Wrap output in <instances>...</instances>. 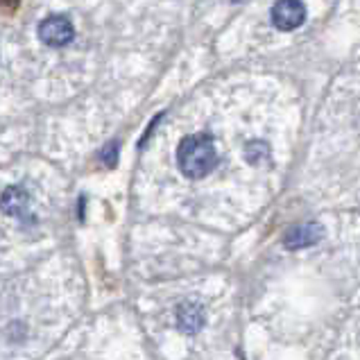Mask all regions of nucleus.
Listing matches in <instances>:
<instances>
[{"instance_id":"obj_2","label":"nucleus","mask_w":360,"mask_h":360,"mask_svg":"<svg viewBox=\"0 0 360 360\" xmlns=\"http://www.w3.org/2000/svg\"><path fill=\"white\" fill-rule=\"evenodd\" d=\"M75 37L73 23L66 16H48L44 23L39 25V39L50 48H59L70 44Z\"/></svg>"},{"instance_id":"obj_7","label":"nucleus","mask_w":360,"mask_h":360,"mask_svg":"<svg viewBox=\"0 0 360 360\" xmlns=\"http://www.w3.org/2000/svg\"><path fill=\"white\" fill-rule=\"evenodd\" d=\"M265 154H267V148L263 146L261 141L250 143V146H247V150H245V157H247V161H250V163H259L265 157Z\"/></svg>"},{"instance_id":"obj_10","label":"nucleus","mask_w":360,"mask_h":360,"mask_svg":"<svg viewBox=\"0 0 360 360\" xmlns=\"http://www.w3.org/2000/svg\"><path fill=\"white\" fill-rule=\"evenodd\" d=\"M233 3H238V0H233Z\"/></svg>"},{"instance_id":"obj_6","label":"nucleus","mask_w":360,"mask_h":360,"mask_svg":"<svg viewBox=\"0 0 360 360\" xmlns=\"http://www.w3.org/2000/svg\"><path fill=\"white\" fill-rule=\"evenodd\" d=\"M27 207H30V195L20 186H9L3 193V198H0V209H3L7 215H14V218L23 215L27 211Z\"/></svg>"},{"instance_id":"obj_8","label":"nucleus","mask_w":360,"mask_h":360,"mask_svg":"<svg viewBox=\"0 0 360 360\" xmlns=\"http://www.w3.org/2000/svg\"><path fill=\"white\" fill-rule=\"evenodd\" d=\"M116 159H118V146H107L105 148V152H102V161H105V166H109V168H114L116 166Z\"/></svg>"},{"instance_id":"obj_4","label":"nucleus","mask_w":360,"mask_h":360,"mask_svg":"<svg viewBox=\"0 0 360 360\" xmlns=\"http://www.w3.org/2000/svg\"><path fill=\"white\" fill-rule=\"evenodd\" d=\"M322 238V227L315 222H306V224H297V227L288 229L283 236V245L288 250H304V247H311Z\"/></svg>"},{"instance_id":"obj_3","label":"nucleus","mask_w":360,"mask_h":360,"mask_svg":"<svg viewBox=\"0 0 360 360\" xmlns=\"http://www.w3.org/2000/svg\"><path fill=\"white\" fill-rule=\"evenodd\" d=\"M306 18V9L300 0H279L272 7V23L279 30H295L304 23Z\"/></svg>"},{"instance_id":"obj_5","label":"nucleus","mask_w":360,"mask_h":360,"mask_svg":"<svg viewBox=\"0 0 360 360\" xmlns=\"http://www.w3.org/2000/svg\"><path fill=\"white\" fill-rule=\"evenodd\" d=\"M177 324L184 333H198L200 328L204 326V311L200 304L195 302H184L177 308Z\"/></svg>"},{"instance_id":"obj_9","label":"nucleus","mask_w":360,"mask_h":360,"mask_svg":"<svg viewBox=\"0 0 360 360\" xmlns=\"http://www.w3.org/2000/svg\"><path fill=\"white\" fill-rule=\"evenodd\" d=\"M18 0H0V7H9V9H16Z\"/></svg>"},{"instance_id":"obj_1","label":"nucleus","mask_w":360,"mask_h":360,"mask_svg":"<svg viewBox=\"0 0 360 360\" xmlns=\"http://www.w3.org/2000/svg\"><path fill=\"white\" fill-rule=\"evenodd\" d=\"M177 163L181 172L191 179H202L215 168L218 163V152H215L213 139L209 134H191L177 150Z\"/></svg>"}]
</instances>
